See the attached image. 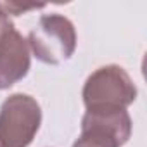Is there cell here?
Returning a JSON list of instances; mask_svg holds the SVG:
<instances>
[{
	"label": "cell",
	"instance_id": "cell-3",
	"mask_svg": "<svg viewBox=\"0 0 147 147\" xmlns=\"http://www.w3.org/2000/svg\"><path fill=\"white\" fill-rule=\"evenodd\" d=\"M42 125V109L28 94H12L0 107V147H28Z\"/></svg>",
	"mask_w": 147,
	"mask_h": 147
},
{
	"label": "cell",
	"instance_id": "cell-5",
	"mask_svg": "<svg viewBox=\"0 0 147 147\" xmlns=\"http://www.w3.org/2000/svg\"><path fill=\"white\" fill-rule=\"evenodd\" d=\"M31 66L28 40L7 19L0 26V90L23 80Z\"/></svg>",
	"mask_w": 147,
	"mask_h": 147
},
{
	"label": "cell",
	"instance_id": "cell-2",
	"mask_svg": "<svg viewBox=\"0 0 147 147\" xmlns=\"http://www.w3.org/2000/svg\"><path fill=\"white\" fill-rule=\"evenodd\" d=\"M28 47L45 64H61L76 50L73 23L61 14H45L28 35Z\"/></svg>",
	"mask_w": 147,
	"mask_h": 147
},
{
	"label": "cell",
	"instance_id": "cell-6",
	"mask_svg": "<svg viewBox=\"0 0 147 147\" xmlns=\"http://www.w3.org/2000/svg\"><path fill=\"white\" fill-rule=\"evenodd\" d=\"M7 19H9V18H7V14L4 12V9H2V5H0V26H2V24H4V23L7 21Z\"/></svg>",
	"mask_w": 147,
	"mask_h": 147
},
{
	"label": "cell",
	"instance_id": "cell-1",
	"mask_svg": "<svg viewBox=\"0 0 147 147\" xmlns=\"http://www.w3.org/2000/svg\"><path fill=\"white\" fill-rule=\"evenodd\" d=\"M137 99V87L130 75L116 64L95 69L83 85V102L92 109H126Z\"/></svg>",
	"mask_w": 147,
	"mask_h": 147
},
{
	"label": "cell",
	"instance_id": "cell-4",
	"mask_svg": "<svg viewBox=\"0 0 147 147\" xmlns=\"http://www.w3.org/2000/svg\"><path fill=\"white\" fill-rule=\"evenodd\" d=\"M131 137V118L126 109L87 111L82 133L73 147H121Z\"/></svg>",
	"mask_w": 147,
	"mask_h": 147
}]
</instances>
